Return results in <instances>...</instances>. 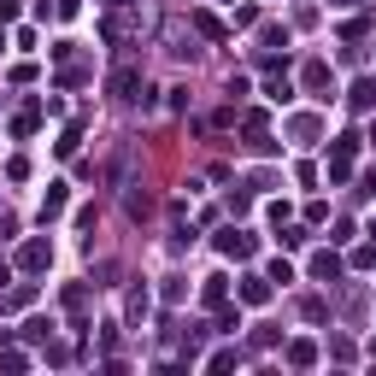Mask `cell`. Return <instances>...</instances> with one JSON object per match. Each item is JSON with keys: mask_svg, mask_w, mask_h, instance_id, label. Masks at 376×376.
<instances>
[{"mask_svg": "<svg viewBox=\"0 0 376 376\" xmlns=\"http://www.w3.org/2000/svg\"><path fill=\"white\" fill-rule=\"evenodd\" d=\"M218 247H223V253H235V259H247V253H253V241H247V235H241V230H230V235H223V241H218Z\"/></svg>", "mask_w": 376, "mask_h": 376, "instance_id": "cell-2", "label": "cell"}, {"mask_svg": "<svg viewBox=\"0 0 376 376\" xmlns=\"http://www.w3.org/2000/svg\"><path fill=\"white\" fill-rule=\"evenodd\" d=\"M24 265H30V271L47 265V247H41V241H30V247H24Z\"/></svg>", "mask_w": 376, "mask_h": 376, "instance_id": "cell-3", "label": "cell"}, {"mask_svg": "<svg viewBox=\"0 0 376 376\" xmlns=\"http://www.w3.org/2000/svg\"><path fill=\"white\" fill-rule=\"evenodd\" d=\"M112 89H118L124 101H141V94H136V89H141V77L129 71V65H124V71H112Z\"/></svg>", "mask_w": 376, "mask_h": 376, "instance_id": "cell-1", "label": "cell"}]
</instances>
